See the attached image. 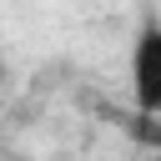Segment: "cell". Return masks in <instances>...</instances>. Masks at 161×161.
Here are the masks:
<instances>
[{"instance_id":"6da1fadb","label":"cell","mask_w":161,"mask_h":161,"mask_svg":"<svg viewBox=\"0 0 161 161\" xmlns=\"http://www.w3.org/2000/svg\"><path fill=\"white\" fill-rule=\"evenodd\" d=\"M131 101L141 116H161V20H146L131 40Z\"/></svg>"}]
</instances>
